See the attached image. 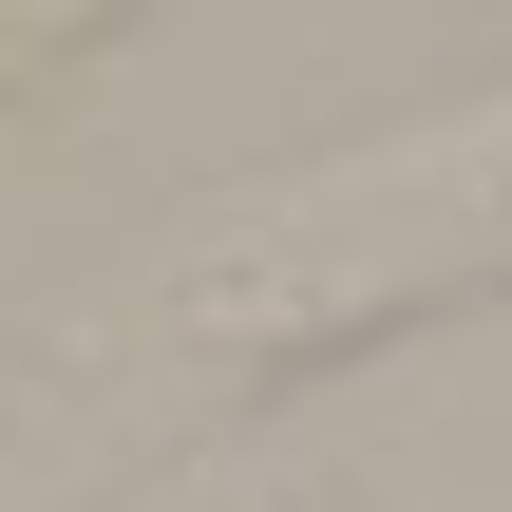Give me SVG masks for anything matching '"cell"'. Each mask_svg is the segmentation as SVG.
I'll return each instance as SVG.
<instances>
[{
    "instance_id": "obj_1",
    "label": "cell",
    "mask_w": 512,
    "mask_h": 512,
    "mask_svg": "<svg viewBox=\"0 0 512 512\" xmlns=\"http://www.w3.org/2000/svg\"><path fill=\"white\" fill-rule=\"evenodd\" d=\"M475 285H512V95L380 133V152H323L171 247V323L209 361H323V342H380Z\"/></svg>"
}]
</instances>
